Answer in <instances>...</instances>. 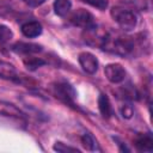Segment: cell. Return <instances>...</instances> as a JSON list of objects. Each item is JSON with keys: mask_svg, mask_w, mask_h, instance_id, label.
Returning a JSON list of instances; mask_svg holds the SVG:
<instances>
[{"mask_svg": "<svg viewBox=\"0 0 153 153\" xmlns=\"http://www.w3.org/2000/svg\"><path fill=\"white\" fill-rule=\"evenodd\" d=\"M98 106H99V111L102 114L103 117L108 118L112 115V108H111V104H110V100L108 98L106 94L102 93L98 98Z\"/></svg>", "mask_w": 153, "mask_h": 153, "instance_id": "obj_13", "label": "cell"}, {"mask_svg": "<svg viewBox=\"0 0 153 153\" xmlns=\"http://www.w3.org/2000/svg\"><path fill=\"white\" fill-rule=\"evenodd\" d=\"M54 93L63 103H66L68 105H74V100L76 98V91L74 90V87L69 82L62 81V82L55 84Z\"/></svg>", "mask_w": 153, "mask_h": 153, "instance_id": "obj_3", "label": "cell"}, {"mask_svg": "<svg viewBox=\"0 0 153 153\" xmlns=\"http://www.w3.org/2000/svg\"><path fill=\"white\" fill-rule=\"evenodd\" d=\"M54 149L57 151V152H62V153H65V152H80L78 148L66 146L65 143H62V142H60V141L54 145Z\"/></svg>", "mask_w": 153, "mask_h": 153, "instance_id": "obj_18", "label": "cell"}, {"mask_svg": "<svg viewBox=\"0 0 153 153\" xmlns=\"http://www.w3.org/2000/svg\"><path fill=\"white\" fill-rule=\"evenodd\" d=\"M69 22L75 26L82 27L84 30L96 25L94 17L84 8H78L76 11H74L69 17Z\"/></svg>", "mask_w": 153, "mask_h": 153, "instance_id": "obj_4", "label": "cell"}, {"mask_svg": "<svg viewBox=\"0 0 153 153\" xmlns=\"http://www.w3.org/2000/svg\"><path fill=\"white\" fill-rule=\"evenodd\" d=\"M45 0H23V2H25L27 6L30 7H38L41 6Z\"/></svg>", "mask_w": 153, "mask_h": 153, "instance_id": "obj_21", "label": "cell"}, {"mask_svg": "<svg viewBox=\"0 0 153 153\" xmlns=\"http://www.w3.org/2000/svg\"><path fill=\"white\" fill-rule=\"evenodd\" d=\"M42 25L36 22V20H30V22H26L22 25V32L25 37H29V38H33V37H37L42 33Z\"/></svg>", "mask_w": 153, "mask_h": 153, "instance_id": "obj_9", "label": "cell"}, {"mask_svg": "<svg viewBox=\"0 0 153 153\" xmlns=\"http://www.w3.org/2000/svg\"><path fill=\"white\" fill-rule=\"evenodd\" d=\"M71 7H72L71 0H55L54 1V11L60 17H65L71 11Z\"/></svg>", "mask_w": 153, "mask_h": 153, "instance_id": "obj_14", "label": "cell"}, {"mask_svg": "<svg viewBox=\"0 0 153 153\" xmlns=\"http://www.w3.org/2000/svg\"><path fill=\"white\" fill-rule=\"evenodd\" d=\"M0 78L6 80H12V81H18V82L20 81L14 66L7 62H0Z\"/></svg>", "mask_w": 153, "mask_h": 153, "instance_id": "obj_11", "label": "cell"}, {"mask_svg": "<svg viewBox=\"0 0 153 153\" xmlns=\"http://www.w3.org/2000/svg\"><path fill=\"white\" fill-rule=\"evenodd\" d=\"M81 142H82V146L86 149H88V151H100V148L98 147V143H97L96 139L90 133H85L81 136Z\"/></svg>", "mask_w": 153, "mask_h": 153, "instance_id": "obj_15", "label": "cell"}, {"mask_svg": "<svg viewBox=\"0 0 153 153\" xmlns=\"http://www.w3.org/2000/svg\"><path fill=\"white\" fill-rule=\"evenodd\" d=\"M0 115L6 117H12L25 123V115L16 105L7 102H0Z\"/></svg>", "mask_w": 153, "mask_h": 153, "instance_id": "obj_8", "label": "cell"}, {"mask_svg": "<svg viewBox=\"0 0 153 153\" xmlns=\"http://www.w3.org/2000/svg\"><path fill=\"white\" fill-rule=\"evenodd\" d=\"M12 49L16 53L24 54L26 56V55H32V54L39 53L42 50V47L38 45V44H35V43H23V42H19V43H16L12 47Z\"/></svg>", "mask_w": 153, "mask_h": 153, "instance_id": "obj_10", "label": "cell"}, {"mask_svg": "<svg viewBox=\"0 0 153 153\" xmlns=\"http://www.w3.org/2000/svg\"><path fill=\"white\" fill-rule=\"evenodd\" d=\"M13 32L11 31L10 27H7L6 25L0 24V42H7L12 38Z\"/></svg>", "mask_w": 153, "mask_h": 153, "instance_id": "obj_17", "label": "cell"}, {"mask_svg": "<svg viewBox=\"0 0 153 153\" xmlns=\"http://www.w3.org/2000/svg\"><path fill=\"white\" fill-rule=\"evenodd\" d=\"M104 74L106 76V79L112 82V84H120L126 79L127 72L126 69L118 65V63H110L108 66H105L104 68Z\"/></svg>", "mask_w": 153, "mask_h": 153, "instance_id": "obj_6", "label": "cell"}, {"mask_svg": "<svg viewBox=\"0 0 153 153\" xmlns=\"http://www.w3.org/2000/svg\"><path fill=\"white\" fill-rule=\"evenodd\" d=\"M82 1L98 10H105L108 7V0H82Z\"/></svg>", "mask_w": 153, "mask_h": 153, "instance_id": "obj_19", "label": "cell"}, {"mask_svg": "<svg viewBox=\"0 0 153 153\" xmlns=\"http://www.w3.org/2000/svg\"><path fill=\"white\" fill-rule=\"evenodd\" d=\"M24 63H25V66H26L29 69L33 71V69H36L37 67H41L42 65H44L45 61L42 60L41 57H33V56H31V55H26V57L24 59Z\"/></svg>", "mask_w": 153, "mask_h": 153, "instance_id": "obj_16", "label": "cell"}, {"mask_svg": "<svg viewBox=\"0 0 153 153\" xmlns=\"http://www.w3.org/2000/svg\"><path fill=\"white\" fill-rule=\"evenodd\" d=\"M79 63L84 69V72H86L87 74H94L98 69L97 57L88 51H84L79 54Z\"/></svg>", "mask_w": 153, "mask_h": 153, "instance_id": "obj_7", "label": "cell"}, {"mask_svg": "<svg viewBox=\"0 0 153 153\" xmlns=\"http://www.w3.org/2000/svg\"><path fill=\"white\" fill-rule=\"evenodd\" d=\"M120 110H121V114H122V116H123L124 118H130L131 115H133V108H131V105H129V104H123V105H121Z\"/></svg>", "mask_w": 153, "mask_h": 153, "instance_id": "obj_20", "label": "cell"}, {"mask_svg": "<svg viewBox=\"0 0 153 153\" xmlns=\"http://www.w3.org/2000/svg\"><path fill=\"white\" fill-rule=\"evenodd\" d=\"M106 35H108V32L96 24L92 27L85 29L82 37H84V41L86 43H88L90 45H94V47L97 45V47L102 48V45L106 38Z\"/></svg>", "mask_w": 153, "mask_h": 153, "instance_id": "obj_5", "label": "cell"}, {"mask_svg": "<svg viewBox=\"0 0 153 153\" xmlns=\"http://www.w3.org/2000/svg\"><path fill=\"white\" fill-rule=\"evenodd\" d=\"M111 17L120 25V27L124 31L133 30L137 24L136 14L131 10L126 8V7H121V6L112 7L111 8Z\"/></svg>", "mask_w": 153, "mask_h": 153, "instance_id": "obj_2", "label": "cell"}, {"mask_svg": "<svg viewBox=\"0 0 153 153\" xmlns=\"http://www.w3.org/2000/svg\"><path fill=\"white\" fill-rule=\"evenodd\" d=\"M135 146L141 152H152V149H153L152 135L148 133V134H143V135L137 136L135 140Z\"/></svg>", "mask_w": 153, "mask_h": 153, "instance_id": "obj_12", "label": "cell"}, {"mask_svg": "<svg viewBox=\"0 0 153 153\" xmlns=\"http://www.w3.org/2000/svg\"><path fill=\"white\" fill-rule=\"evenodd\" d=\"M102 49L120 56H128L135 49V39L131 36L108 32Z\"/></svg>", "mask_w": 153, "mask_h": 153, "instance_id": "obj_1", "label": "cell"}]
</instances>
